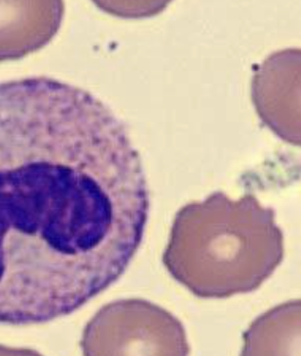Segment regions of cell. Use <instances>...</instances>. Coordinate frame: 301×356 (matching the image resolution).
Returning a JSON list of instances; mask_svg holds the SVG:
<instances>
[{
    "label": "cell",
    "instance_id": "cell-1",
    "mask_svg": "<svg viewBox=\"0 0 301 356\" xmlns=\"http://www.w3.org/2000/svg\"><path fill=\"white\" fill-rule=\"evenodd\" d=\"M149 192L125 124L50 77L0 83V325L68 316L125 273Z\"/></svg>",
    "mask_w": 301,
    "mask_h": 356
},
{
    "label": "cell",
    "instance_id": "cell-2",
    "mask_svg": "<svg viewBox=\"0 0 301 356\" xmlns=\"http://www.w3.org/2000/svg\"><path fill=\"white\" fill-rule=\"evenodd\" d=\"M275 211L252 196L215 193L179 210L163 257L175 280L203 299L259 289L284 259Z\"/></svg>",
    "mask_w": 301,
    "mask_h": 356
},
{
    "label": "cell",
    "instance_id": "cell-3",
    "mask_svg": "<svg viewBox=\"0 0 301 356\" xmlns=\"http://www.w3.org/2000/svg\"><path fill=\"white\" fill-rule=\"evenodd\" d=\"M85 355H187L182 323L161 307L131 299L113 302L89 321L82 340Z\"/></svg>",
    "mask_w": 301,
    "mask_h": 356
},
{
    "label": "cell",
    "instance_id": "cell-4",
    "mask_svg": "<svg viewBox=\"0 0 301 356\" xmlns=\"http://www.w3.org/2000/svg\"><path fill=\"white\" fill-rule=\"evenodd\" d=\"M63 13L61 1H0V62L44 48L57 34Z\"/></svg>",
    "mask_w": 301,
    "mask_h": 356
},
{
    "label": "cell",
    "instance_id": "cell-5",
    "mask_svg": "<svg viewBox=\"0 0 301 356\" xmlns=\"http://www.w3.org/2000/svg\"><path fill=\"white\" fill-rule=\"evenodd\" d=\"M300 301L286 303L254 321L244 336V355H289L300 345Z\"/></svg>",
    "mask_w": 301,
    "mask_h": 356
}]
</instances>
